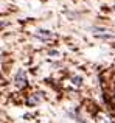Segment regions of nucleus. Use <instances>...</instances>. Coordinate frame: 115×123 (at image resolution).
<instances>
[{
	"label": "nucleus",
	"mask_w": 115,
	"mask_h": 123,
	"mask_svg": "<svg viewBox=\"0 0 115 123\" xmlns=\"http://www.w3.org/2000/svg\"><path fill=\"white\" fill-rule=\"evenodd\" d=\"M16 86H17L19 89H23V87L27 86V75H25L23 70H19L17 75H16Z\"/></svg>",
	"instance_id": "f257e3e1"
},
{
	"label": "nucleus",
	"mask_w": 115,
	"mask_h": 123,
	"mask_svg": "<svg viewBox=\"0 0 115 123\" xmlns=\"http://www.w3.org/2000/svg\"><path fill=\"white\" fill-rule=\"evenodd\" d=\"M42 100V93H34V95H31L30 98H28V105L30 106H34V105H37V103Z\"/></svg>",
	"instance_id": "f03ea898"
},
{
	"label": "nucleus",
	"mask_w": 115,
	"mask_h": 123,
	"mask_svg": "<svg viewBox=\"0 0 115 123\" xmlns=\"http://www.w3.org/2000/svg\"><path fill=\"white\" fill-rule=\"evenodd\" d=\"M37 36L40 37V39H52L53 34H48V31H39V34Z\"/></svg>",
	"instance_id": "7ed1b4c3"
},
{
	"label": "nucleus",
	"mask_w": 115,
	"mask_h": 123,
	"mask_svg": "<svg viewBox=\"0 0 115 123\" xmlns=\"http://www.w3.org/2000/svg\"><path fill=\"white\" fill-rule=\"evenodd\" d=\"M98 123H110V120L106 115H100V117H98Z\"/></svg>",
	"instance_id": "20e7f679"
},
{
	"label": "nucleus",
	"mask_w": 115,
	"mask_h": 123,
	"mask_svg": "<svg viewBox=\"0 0 115 123\" xmlns=\"http://www.w3.org/2000/svg\"><path fill=\"white\" fill-rule=\"evenodd\" d=\"M73 83H75V86H79V83H81V78H79V76H75V78H73Z\"/></svg>",
	"instance_id": "39448f33"
}]
</instances>
